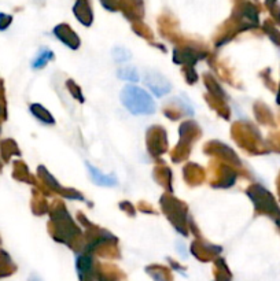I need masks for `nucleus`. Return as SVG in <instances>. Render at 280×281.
I'll list each match as a JSON object with an SVG mask.
<instances>
[{
    "mask_svg": "<svg viewBox=\"0 0 280 281\" xmlns=\"http://www.w3.org/2000/svg\"><path fill=\"white\" fill-rule=\"evenodd\" d=\"M30 281H41V280H38L37 277H32V279H30Z\"/></svg>",
    "mask_w": 280,
    "mask_h": 281,
    "instance_id": "obj_7",
    "label": "nucleus"
},
{
    "mask_svg": "<svg viewBox=\"0 0 280 281\" xmlns=\"http://www.w3.org/2000/svg\"><path fill=\"white\" fill-rule=\"evenodd\" d=\"M54 58V54L49 50H41L38 52L36 58L33 59L32 66L33 69H40V67H44L47 63H48L51 59Z\"/></svg>",
    "mask_w": 280,
    "mask_h": 281,
    "instance_id": "obj_4",
    "label": "nucleus"
},
{
    "mask_svg": "<svg viewBox=\"0 0 280 281\" xmlns=\"http://www.w3.org/2000/svg\"><path fill=\"white\" fill-rule=\"evenodd\" d=\"M118 77L125 80V81H133V83H136V81L140 80L137 69L133 66L121 67L120 70H118Z\"/></svg>",
    "mask_w": 280,
    "mask_h": 281,
    "instance_id": "obj_5",
    "label": "nucleus"
},
{
    "mask_svg": "<svg viewBox=\"0 0 280 281\" xmlns=\"http://www.w3.org/2000/svg\"><path fill=\"white\" fill-rule=\"evenodd\" d=\"M87 165V169L89 171V176L92 178V181L95 184H98L100 187H114L115 184H117V178L114 176H111V174H104L102 171L96 169V167H93L91 163H85Z\"/></svg>",
    "mask_w": 280,
    "mask_h": 281,
    "instance_id": "obj_3",
    "label": "nucleus"
},
{
    "mask_svg": "<svg viewBox=\"0 0 280 281\" xmlns=\"http://www.w3.org/2000/svg\"><path fill=\"white\" fill-rule=\"evenodd\" d=\"M144 84L151 89L155 96H164L170 91V83L166 78L157 72H147L144 76Z\"/></svg>",
    "mask_w": 280,
    "mask_h": 281,
    "instance_id": "obj_2",
    "label": "nucleus"
},
{
    "mask_svg": "<svg viewBox=\"0 0 280 281\" xmlns=\"http://www.w3.org/2000/svg\"><path fill=\"white\" fill-rule=\"evenodd\" d=\"M113 58H114L115 62L124 63V62H128L131 59V54H129V51H126L125 48L118 47V48H114V51H113Z\"/></svg>",
    "mask_w": 280,
    "mask_h": 281,
    "instance_id": "obj_6",
    "label": "nucleus"
},
{
    "mask_svg": "<svg viewBox=\"0 0 280 281\" xmlns=\"http://www.w3.org/2000/svg\"><path fill=\"white\" fill-rule=\"evenodd\" d=\"M120 99L121 103L126 107V110L131 111L135 116H150L155 113L157 109L151 95L135 85L124 87L121 91Z\"/></svg>",
    "mask_w": 280,
    "mask_h": 281,
    "instance_id": "obj_1",
    "label": "nucleus"
}]
</instances>
